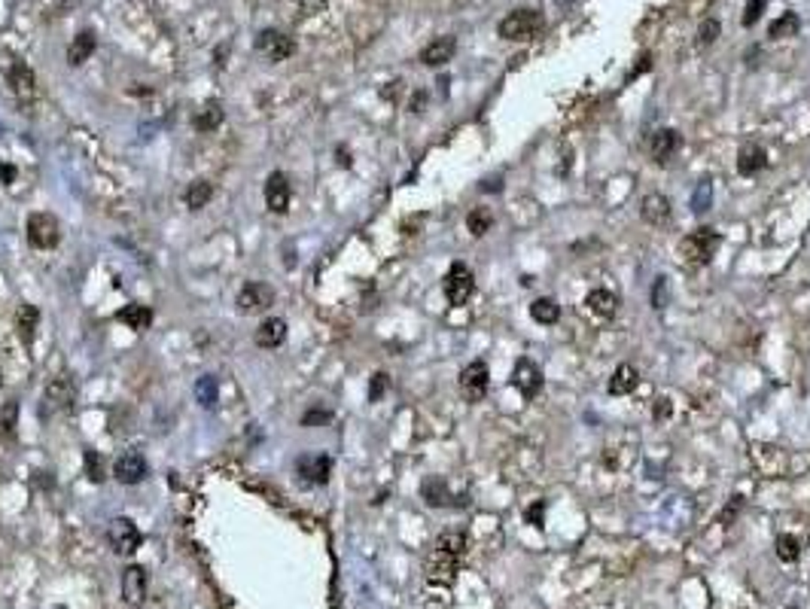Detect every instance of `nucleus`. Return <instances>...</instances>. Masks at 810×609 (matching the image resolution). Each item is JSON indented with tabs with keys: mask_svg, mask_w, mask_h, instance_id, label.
<instances>
[{
	"mask_svg": "<svg viewBox=\"0 0 810 609\" xmlns=\"http://www.w3.org/2000/svg\"><path fill=\"white\" fill-rule=\"evenodd\" d=\"M722 244V235L716 232V229L704 226L698 229V232L686 235L683 241H679V259H683L686 265H707L713 259V253L719 250Z\"/></svg>",
	"mask_w": 810,
	"mask_h": 609,
	"instance_id": "nucleus-1",
	"label": "nucleus"
},
{
	"mask_svg": "<svg viewBox=\"0 0 810 609\" xmlns=\"http://www.w3.org/2000/svg\"><path fill=\"white\" fill-rule=\"evenodd\" d=\"M542 25H546V18L536 9H515L500 22V37L515 43H530L542 31Z\"/></svg>",
	"mask_w": 810,
	"mask_h": 609,
	"instance_id": "nucleus-2",
	"label": "nucleus"
},
{
	"mask_svg": "<svg viewBox=\"0 0 810 609\" xmlns=\"http://www.w3.org/2000/svg\"><path fill=\"white\" fill-rule=\"evenodd\" d=\"M58 219H55L52 214H43V210H37V214L27 217V241H31V247H37V250H52L55 244H58Z\"/></svg>",
	"mask_w": 810,
	"mask_h": 609,
	"instance_id": "nucleus-3",
	"label": "nucleus"
},
{
	"mask_svg": "<svg viewBox=\"0 0 810 609\" xmlns=\"http://www.w3.org/2000/svg\"><path fill=\"white\" fill-rule=\"evenodd\" d=\"M475 293V278L472 271L466 269L463 262H454L445 274V299L454 304V308H460V304H466L469 299H472Z\"/></svg>",
	"mask_w": 810,
	"mask_h": 609,
	"instance_id": "nucleus-4",
	"label": "nucleus"
},
{
	"mask_svg": "<svg viewBox=\"0 0 810 609\" xmlns=\"http://www.w3.org/2000/svg\"><path fill=\"white\" fill-rule=\"evenodd\" d=\"M274 304V290L262 281H247L235 299L238 314H262Z\"/></svg>",
	"mask_w": 810,
	"mask_h": 609,
	"instance_id": "nucleus-5",
	"label": "nucleus"
},
{
	"mask_svg": "<svg viewBox=\"0 0 810 609\" xmlns=\"http://www.w3.org/2000/svg\"><path fill=\"white\" fill-rule=\"evenodd\" d=\"M73 399H77V387L68 375H58L46 384L43 390V414H55V411H64L70 409Z\"/></svg>",
	"mask_w": 810,
	"mask_h": 609,
	"instance_id": "nucleus-6",
	"label": "nucleus"
},
{
	"mask_svg": "<svg viewBox=\"0 0 810 609\" xmlns=\"http://www.w3.org/2000/svg\"><path fill=\"white\" fill-rule=\"evenodd\" d=\"M487 381H491L487 363L484 359H472V363L460 372V393H463L469 402H478V399H484V393H487Z\"/></svg>",
	"mask_w": 810,
	"mask_h": 609,
	"instance_id": "nucleus-7",
	"label": "nucleus"
},
{
	"mask_svg": "<svg viewBox=\"0 0 810 609\" xmlns=\"http://www.w3.org/2000/svg\"><path fill=\"white\" fill-rule=\"evenodd\" d=\"M107 539L116 555H134L137 546H141V530H137V524L131 518H116L110 521Z\"/></svg>",
	"mask_w": 810,
	"mask_h": 609,
	"instance_id": "nucleus-8",
	"label": "nucleus"
},
{
	"mask_svg": "<svg viewBox=\"0 0 810 609\" xmlns=\"http://www.w3.org/2000/svg\"><path fill=\"white\" fill-rule=\"evenodd\" d=\"M256 52H262L269 61H287L292 52H296V43L290 40L287 34L274 31V27H269V31H259V37H256Z\"/></svg>",
	"mask_w": 810,
	"mask_h": 609,
	"instance_id": "nucleus-9",
	"label": "nucleus"
},
{
	"mask_svg": "<svg viewBox=\"0 0 810 609\" xmlns=\"http://www.w3.org/2000/svg\"><path fill=\"white\" fill-rule=\"evenodd\" d=\"M146 473H150V466H146V460L141 451H125V454L116 457L113 463V478L119 485H141Z\"/></svg>",
	"mask_w": 810,
	"mask_h": 609,
	"instance_id": "nucleus-10",
	"label": "nucleus"
},
{
	"mask_svg": "<svg viewBox=\"0 0 810 609\" xmlns=\"http://www.w3.org/2000/svg\"><path fill=\"white\" fill-rule=\"evenodd\" d=\"M512 384L524 393V399H533V396L542 390V368L533 363V359L521 357L518 363H515V368H512Z\"/></svg>",
	"mask_w": 810,
	"mask_h": 609,
	"instance_id": "nucleus-11",
	"label": "nucleus"
},
{
	"mask_svg": "<svg viewBox=\"0 0 810 609\" xmlns=\"http://www.w3.org/2000/svg\"><path fill=\"white\" fill-rule=\"evenodd\" d=\"M290 198H292L290 177H287V174H281V171H274L271 177L265 180V205H269L271 214H287Z\"/></svg>",
	"mask_w": 810,
	"mask_h": 609,
	"instance_id": "nucleus-12",
	"label": "nucleus"
},
{
	"mask_svg": "<svg viewBox=\"0 0 810 609\" xmlns=\"http://www.w3.org/2000/svg\"><path fill=\"white\" fill-rule=\"evenodd\" d=\"M296 473H299L302 485H326L329 473H333V460L326 454H305V457H299Z\"/></svg>",
	"mask_w": 810,
	"mask_h": 609,
	"instance_id": "nucleus-13",
	"label": "nucleus"
},
{
	"mask_svg": "<svg viewBox=\"0 0 810 609\" xmlns=\"http://www.w3.org/2000/svg\"><path fill=\"white\" fill-rule=\"evenodd\" d=\"M457 564H460V555L436 546L430 551V558H427V576L432 579V582H451L454 573H457Z\"/></svg>",
	"mask_w": 810,
	"mask_h": 609,
	"instance_id": "nucleus-14",
	"label": "nucleus"
},
{
	"mask_svg": "<svg viewBox=\"0 0 810 609\" xmlns=\"http://www.w3.org/2000/svg\"><path fill=\"white\" fill-rule=\"evenodd\" d=\"M679 146H683V137H679V132H674V128H661V132H655L649 137V155H652V162H658V165L674 159L679 153Z\"/></svg>",
	"mask_w": 810,
	"mask_h": 609,
	"instance_id": "nucleus-15",
	"label": "nucleus"
},
{
	"mask_svg": "<svg viewBox=\"0 0 810 609\" xmlns=\"http://www.w3.org/2000/svg\"><path fill=\"white\" fill-rule=\"evenodd\" d=\"M119 585H122V601L128 606H143V601H146V570L143 567H137V564L125 567L122 582Z\"/></svg>",
	"mask_w": 810,
	"mask_h": 609,
	"instance_id": "nucleus-16",
	"label": "nucleus"
},
{
	"mask_svg": "<svg viewBox=\"0 0 810 609\" xmlns=\"http://www.w3.org/2000/svg\"><path fill=\"white\" fill-rule=\"evenodd\" d=\"M6 82H9V89H13V95H15V98H22V101H31V98L37 95V79H34V70L27 68L25 61H15L13 68H9V73H6Z\"/></svg>",
	"mask_w": 810,
	"mask_h": 609,
	"instance_id": "nucleus-17",
	"label": "nucleus"
},
{
	"mask_svg": "<svg viewBox=\"0 0 810 609\" xmlns=\"http://www.w3.org/2000/svg\"><path fill=\"white\" fill-rule=\"evenodd\" d=\"M454 52H457L454 37H436V40L420 49V64H427V68H442L445 61L454 58Z\"/></svg>",
	"mask_w": 810,
	"mask_h": 609,
	"instance_id": "nucleus-18",
	"label": "nucleus"
},
{
	"mask_svg": "<svg viewBox=\"0 0 810 609\" xmlns=\"http://www.w3.org/2000/svg\"><path fill=\"white\" fill-rule=\"evenodd\" d=\"M640 214H643V219H646L649 226H664L670 219L667 195H661V192H649V195L643 198V205H640Z\"/></svg>",
	"mask_w": 810,
	"mask_h": 609,
	"instance_id": "nucleus-19",
	"label": "nucleus"
},
{
	"mask_svg": "<svg viewBox=\"0 0 810 609\" xmlns=\"http://www.w3.org/2000/svg\"><path fill=\"white\" fill-rule=\"evenodd\" d=\"M95 46H98L95 31H79V34L70 40V46H68V64H70V68H79V64H86L91 55H95Z\"/></svg>",
	"mask_w": 810,
	"mask_h": 609,
	"instance_id": "nucleus-20",
	"label": "nucleus"
},
{
	"mask_svg": "<svg viewBox=\"0 0 810 609\" xmlns=\"http://www.w3.org/2000/svg\"><path fill=\"white\" fill-rule=\"evenodd\" d=\"M283 341H287V320L281 317H269L262 323L259 329H256V345L259 347H281Z\"/></svg>",
	"mask_w": 810,
	"mask_h": 609,
	"instance_id": "nucleus-21",
	"label": "nucleus"
},
{
	"mask_svg": "<svg viewBox=\"0 0 810 609\" xmlns=\"http://www.w3.org/2000/svg\"><path fill=\"white\" fill-rule=\"evenodd\" d=\"M765 165H768V155L759 143H747L738 153V174H743V177H756Z\"/></svg>",
	"mask_w": 810,
	"mask_h": 609,
	"instance_id": "nucleus-22",
	"label": "nucleus"
},
{
	"mask_svg": "<svg viewBox=\"0 0 810 609\" xmlns=\"http://www.w3.org/2000/svg\"><path fill=\"white\" fill-rule=\"evenodd\" d=\"M116 317H119V323H125L128 329L143 332V329H150V323H153V311L146 308V304H141V302H131V304H125Z\"/></svg>",
	"mask_w": 810,
	"mask_h": 609,
	"instance_id": "nucleus-23",
	"label": "nucleus"
},
{
	"mask_svg": "<svg viewBox=\"0 0 810 609\" xmlns=\"http://www.w3.org/2000/svg\"><path fill=\"white\" fill-rule=\"evenodd\" d=\"M585 308L597 314V317H612L615 308H619V296L610 290H591L585 296Z\"/></svg>",
	"mask_w": 810,
	"mask_h": 609,
	"instance_id": "nucleus-24",
	"label": "nucleus"
},
{
	"mask_svg": "<svg viewBox=\"0 0 810 609\" xmlns=\"http://www.w3.org/2000/svg\"><path fill=\"white\" fill-rule=\"evenodd\" d=\"M637 381H640L637 368L628 366V363H622V366L612 372V378H610V393H612V396H628V393L637 390Z\"/></svg>",
	"mask_w": 810,
	"mask_h": 609,
	"instance_id": "nucleus-25",
	"label": "nucleus"
},
{
	"mask_svg": "<svg viewBox=\"0 0 810 609\" xmlns=\"http://www.w3.org/2000/svg\"><path fill=\"white\" fill-rule=\"evenodd\" d=\"M37 323H40V311L34 304H22L15 311V332L22 338V345H31L34 341V332H37Z\"/></svg>",
	"mask_w": 810,
	"mask_h": 609,
	"instance_id": "nucleus-26",
	"label": "nucleus"
},
{
	"mask_svg": "<svg viewBox=\"0 0 810 609\" xmlns=\"http://www.w3.org/2000/svg\"><path fill=\"white\" fill-rule=\"evenodd\" d=\"M420 496L427 500V506H432V509H439V506H448V503H451V491H448L445 478H436V475H430L427 482L420 485Z\"/></svg>",
	"mask_w": 810,
	"mask_h": 609,
	"instance_id": "nucleus-27",
	"label": "nucleus"
},
{
	"mask_svg": "<svg viewBox=\"0 0 810 609\" xmlns=\"http://www.w3.org/2000/svg\"><path fill=\"white\" fill-rule=\"evenodd\" d=\"M192 125H195L198 132H217V128L223 125V107H219L217 101H207V104L195 113Z\"/></svg>",
	"mask_w": 810,
	"mask_h": 609,
	"instance_id": "nucleus-28",
	"label": "nucleus"
},
{
	"mask_svg": "<svg viewBox=\"0 0 810 609\" xmlns=\"http://www.w3.org/2000/svg\"><path fill=\"white\" fill-rule=\"evenodd\" d=\"M210 198H214V186H210V180H195V183H189V186H186V192H183V201H186L189 210H201Z\"/></svg>",
	"mask_w": 810,
	"mask_h": 609,
	"instance_id": "nucleus-29",
	"label": "nucleus"
},
{
	"mask_svg": "<svg viewBox=\"0 0 810 609\" xmlns=\"http://www.w3.org/2000/svg\"><path fill=\"white\" fill-rule=\"evenodd\" d=\"M530 317L542 323V326H551V323L560 320V304L555 299H536L530 304Z\"/></svg>",
	"mask_w": 810,
	"mask_h": 609,
	"instance_id": "nucleus-30",
	"label": "nucleus"
},
{
	"mask_svg": "<svg viewBox=\"0 0 810 609\" xmlns=\"http://www.w3.org/2000/svg\"><path fill=\"white\" fill-rule=\"evenodd\" d=\"M195 396L201 402V409H217V399H219V384L214 375H201L198 384H195Z\"/></svg>",
	"mask_w": 810,
	"mask_h": 609,
	"instance_id": "nucleus-31",
	"label": "nucleus"
},
{
	"mask_svg": "<svg viewBox=\"0 0 810 609\" xmlns=\"http://www.w3.org/2000/svg\"><path fill=\"white\" fill-rule=\"evenodd\" d=\"M491 226H494V214H491L487 207H475V210H469V217H466V229H469V235L482 238V235L491 232Z\"/></svg>",
	"mask_w": 810,
	"mask_h": 609,
	"instance_id": "nucleus-32",
	"label": "nucleus"
},
{
	"mask_svg": "<svg viewBox=\"0 0 810 609\" xmlns=\"http://www.w3.org/2000/svg\"><path fill=\"white\" fill-rule=\"evenodd\" d=\"M15 427H18V402L6 399L4 409H0V436L4 439H15Z\"/></svg>",
	"mask_w": 810,
	"mask_h": 609,
	"instance_id": "nucleus-33",
	"label": "nucleus"
},
{
	"mask_svg": "<svg viewBox=\"0 0 810 609\" xmlns=\"http://www.w3.org/2000/svg\"><path fill=\"white\" fill-rule=\"evenodd\" d=\"M798 15L795 13H786V15H780V18H774L771 22V27H768V37H774V40H783V37H795L798 34Z\"/></svg>",
	"mask_w": 810,
	"mask_h": 609,
	"instance_id": "nucleus-34",
	"label": "nucleus"
},
{
	"mask_svg": "<svg viewBox=\"0 0 810 609\" xmlns=\"http://www.w3.org/2000/svg\"><path fill=\"white\" fill-rule=\"evenodd\" d=\"M82 463H86V475L89 482L101 485L107 478V469H104V457L98 454V451H86V457H82Z\"/></svg>",
	"mask_w": 810,
	"mask_h": 609,
	"instance_id": "nucleus-35",
	"label": "nucleus"
},
{
	"mask_svg": "<svg viewBox=\"0 0 810 609\" xmlns=\"http://www.w3.org/2000/svg\"><path fill=\"white\" fill-rule=\"evenodd\" d=\"M798 555H802V549H798V539L792 533H786V537L777 539V558L783 560V564H795Z\"/></svg>",
	"mask_w": 810,
	"mask_h": 609,
	"instance_id": "nucleus-36",
	"label": "nucleus"
},
{
	"mask_svg": "<svg viewBox=\"0 0 810 609\" xmlns=\"http://www.w3.org/2000/svg\"><path fill=\"white\" fill-rule=\"evenodd\" d=\"M436 546H439V549H448V551H454V555L463 558V551H466V533L448 530V533H442V537L436 539Z\"/></svg>",
	"mask_w": 810,
	"mask_h": 609,
	"instance_id": "nucleus-37",
	"label": "nucleus"
},
{
	"mask_svg": "<svg viewBox=\"0 0 810 609\" xmlns=\"http://www.w3.org/2000/svg\"><path fill=\"white\" fill-rule=\"evenodd\" d=\"M719 34H722L719 18H704L701 27H698V46H710V43H716V40H719Z\"/></svg>",
	"mask_w": 810,
	"mask_h": 609,
	"instance_id": "nucleus-38",
	"label": "nucleus"
},
{
	"mask_svg": "<svg viewBox=\"0 0 810 609\" xmlns=\"http://www.w3.org/2000/svg\"><path fill=\"white\" fill-rule=\"evenodd\" d=\"M692 207H695V214H704L707 207H713V183H701V186L695 189V195H692Z\"/></svg>",
	"mask_w": 810,
	"mask_h": 609,
	"instance_id": "nucleus-39",
	"label": "nucleus"
},
{
	"mask_svg": "<svg viewBox=\"0 0 810 609\" xmlns=\"http://www.w3.org/2000/svg\"><path fill=\"white\" fill-rule=\"evenodd\" d=\"M387 387H390L387 372H375V375H372V384H369V402H381V396L387 393Z\"/></svg>",
	"mask_w": 810,
	"mask_h": 609,
	"instance_id": "nucleus-40",
	"label": "nucleus"
},
{
	"mask_svg": "<svg viewBox=\"0 0 810 609\" xmlns=\"http://www.w3.org/2000/svg\"><path fill=\"white\" fill-rule=\"evenodd\" d=\"M329 421H333V411L329 409H308L302 414V427H323Z\"/></svg>",
	"mask_w": 810,
	"mask_h": 609,
	"instance_id": "nucleus-41",
	"label": "nucleus"
},
{
	"mask_svg": "<svg viewBox=\"0 0 810 609\" xmlns=\"http://www.w3.org/2000/svg\"><path fill=\"white\" fill-rule=\"evenodd\" d=\"M768 0H747V9H743V27H752L765 13Z\"/></svg>",
	"mask_w": 810,
	"mask_h": 609,
	"instance_id": "nucleus-42",
	"label": "nucleus"
},
{
	"mask_svg": "<svg viewBox=\"0 0 810 609\" xmlns=\"http://www.w3.org/2000/svg\"><path fill=\"white\" fill-rule=\"evenodd\" d=\"M664 299H667V281L658 278L655 287H652V308H664Z\"/></svg>",
	"mask_w": 810,
	"mask_h": 609,
	"instance_id": "nucleus-43",
	"label": "nucleus"
},
{
	"mask_svg": "<svg viewBox=\"0 0 810 609\" xmlns=\"http://www.w3.org/2000/svg\"><path fill=\"white\" fill-rule=\"evenodd\" d=\"M542 521H546V503H533L527 509V524H533V527H542Z\"/></svg>",
	"mask_w": 810,
	"mask_h": 609,
	"instance_id": "nucleus-44",
	"label": "nucleus"
},
{
	"mask_svg": "<svg viewBox=\"0 0 810 609\" xmlns=\"http://www.w3.org/2000/svg\"><path fill=\"white\" fill-rule=\"evenodd\" d=\"M670 411H674V402H670L667 396H664V399H655V411H652V414H655V421L670 418Z\"/></svg>",
	"mask_w": 810,
	"mask_h": 609,
	"instance_id": "nucleus-45",
	"label": "nucleus"
},
{
	"mask_svg": "<svg viewBox=\"0 0 810 609\" xmlns=\"http://www.w3.org/2000/svg\"><path fill=\"white\" fill-rule=\"evenodd\" d=\"M740 506H743V500H740V496H731V503L725 506V512H722V524H731V518H734V515L740 512Z\"/></svg>",
	"mask_w": 810,
	"mask_h": 609,
	"instance_id": "nucleus-46",
	"label": "nucleus"
},
{
	"mask_svg": "<svg viewBox=\"0 0 810 609\" xmlns=\"http://www.w3.org/2000/svg\"><path fill=\"white\" fill-rule=\"evenodd\" d=\"M652 68V55H643V58H637V68L631 70V77L628 79H634V77H640V73H646Z\"/></svg>",
	"mask_w": 810,
	"mask_h": 609,
	"instance_id": "nucleus-47",
	"label": "nucleus"
},
{
	"mask_svg": "<svg viewBox=\"0 0 810 609\" xmlns=\"http://www.w3.org/2000/svg\"><path fill=\"white\" fill-rule=\"evenodd\" d=\"M503 189V177H487L482 180V192H500Z\"/></svg>",
	"mask_w": 810,
	"mask_h": 609,
	"instance_id": "nucleus-48",
	"label": "nucleus"
},
{
	"mask_svg": "<svg viewBox=\"0 0 810 609\" xmlns=\"http://www.w3.org/2000/svg\"><path fill=\"white\" fill-rule=\"evenodd\" d=\"M423 104H427V95H423V91H414V98H411L409 110H411V113H420V110H423Z\"/></svg>",
	"mask_w": 810,
	"mask_h": 609,
	"instance_id": "nucleus-49",
	"label": "nucleus"
},
{
	"mask_svg": "<svg viewBox=\"0 0 810 609\" xmlns=\"http://www.w3.org/2000/svg\"><path fill=\"white\" fill-rule=\"evenodd\" d=\"M0 180H4L6 186H9V183H15V168H13V165H0Z\"/></svg>",
	"mask_w": 810,
	"mask_h": 609,
	"instance_id": "nucleus-50",
	"label": "nucleus"
},
{
	"mask_svg": "<svg viewBox=\"0 0 810 609\" xmlns=\"http://www.w3.org/2000/svg\"><path fill=\"white\" fill-rule=\"evenodd\" d=\"M558 4H560V6H570V4H576V0H558Z\"/></svg>",
	"mask_w": 810,
	"mask_h": 609,
	"instance_id": "nucleus-51",
	"label": "nucleus"
},
{
	"mask_svg": "<svg viewBox=\"0 0 810 609\" xmlns=\"http://www.w3.org/2000/svg\"><path fill=\"white\" fill-rule=\"evenodd\" d=\"M786 609H798V606H786Z\"/></svg>",
	"mask_w": 810,
	"mask_h": 609,
	"instance_id": "nucleus-52",
	"label": "nucleus"
},
{
	"mask_svg": "<svg viewBox=\"0 0 810 609\" xmlns=\"http://www.w3.org/2000/svg\"><path fill=\"white\" fill-rule=\"evenodd\" d=\"M55 609H64V606H55Z\"/></svg>",
	"mask_w": 810,
	"mask_h": 609,
	"instance_id": "nucleus-53",
	"label": "nucleus"
}]
</instances>
